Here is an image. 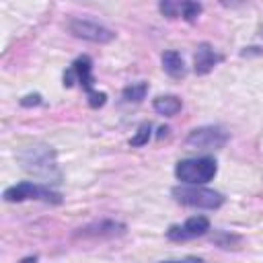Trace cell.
Segmentation results:
<instances>
[{
    "label": "cell",
    "mask_w": 263,
    "mask_h": 263,
    "mask_svg": "<svg viewBox=\"0 0 263 263\" xmlns=\"http://www.w3.org/2000/svg\"><path fill=\"white\" fill-rule=\"evenodd\" d=\"M68 31L74 37L90 41V43H111L115 39V33L109 27L99 25L95 21H86V18H72L68 23Z\"/></svg>",
    "instance_id": "6"
},
{
    "label": "cell",
    "mask_w": 263,
    "mask_h": 263,
    "mask_svg": "<svg viewBox=\"0 0 263 263\" xmlns=\"http://www.w3.org/2000/svg\"><path fill=\"white\" fill-rule=\"evenodd\" d=\"M2 197H4V201H10V203H18V201H27V199H39L45 203H62V193H58L45 185L33 183V181H21V183L4 189Z\"/></svg>",
    "instance_id": "4"
},
{
    "label": "cell",
    "mask_w": 263,
    "mask_h": 263,
    "mask_svg": "<svg viewBox=\"0 0 263 263\" xmlns=\"http://www.w3.org/2000/svg\"><path fill=\"white\" fill-rule=\"evenodd\" d=\"M160 263H205V261L199 259V257H187L183 261H160Z\"/></svg>",
    "instance_id": "20"
},
{
    "label": "cell",
    "mask_w": 263,
    "mask_h": 263,
    "mask_svg": "<svg viewBox=\"0 0 263 263\" xmlns=\"http://www.w3.org/2000/svg\"><path fill=\"white\" fill-rule=\"evenodd\" d=\"M158 132H160V134H158V138H162V136H166V132H168V127H160Z\"/></svg>",
    "instance_id": "22"
},
{
    "label": "cell",
    "mask_w": 263,
    "mask_h": 263,
    "mask_svg": "<svg viewBox=\"0 0 263 263\" xmlns=\"http://www.w3.org/2000/svg\"><path fill=\"white\" fill-rule=\"evenodd\" d=\"M148 92V82H132L121 90V99L125 103H140L146 99Z\"/></svg>",
    "instance_id": "13"
},
{
    "label": "cell",
    "mask_w": 263,
    "mask_h": 263,
    "mask_svg": "<svg viewBox=\"0 0 263 263\" xmlns=\"http://www.w3.org/2000/svg\"><path fill=\"white\" fill-rule=\"evenodd\" d=\"M183 107V101L177 97V95H160L152 101V109L158 113V115H164V117H173L181 111Z\"/></svg>",
    "instance_id": "12"
},
{
    "label": "cell",
    "mask_w": 263,
    "mask_h": 263,
    "mask_svg": "<svg viewBox=\"0 0 263 263\" xmlns=\"http://www.w3.org/2000/svg\"><path fill=\"white\" fill-rule=\"evenodd\" d=\"M171 195L177 203L189 205V208H201V210H218L224 203V195L201 187V185H187V187H173Z\"/></svg>",
    "instance_id": "3"
},
{
    "label": "cell",
    "mask_w": 263,
    "mask_h": 263,
    "mask_svg": "<svg viewBox=\"0 0 263 263\" xmlns=\"http://www.w3.org/2000/svg\"><path fill=\"white\" fill-rule=\"evenodd\" d=\"M218 173V162L212 156L183 158L175 164V177L185 185H205Z\"/></svg>",
    "instance_id": "2"
},
{
    "label": "cell",
    "mask_w": 263,
    "mask_h": 263,
    "mask_svg": "<svg viewBox=\"0 0 263 263\" xmlns=\"http://www.w3.org/2000/svg\"><path fill=\"white\" fill-rule=\"evenodd\" d=\"M18 162L25 171L43 177V179H55L60 181V168L55 160V150L47 144H33L18 152Z\"/></svg>",
    "instance_id": "1"
},
{
    "label": "cell",
    "mask_w": 263,
    "mask_h": 263,
    "mask_svg": "<svg viewBox=\"0 0 263 263\" xmlns=\"http://www.w3.org/2000/svg\"><path fill=\"white\" fill-rule=\"evenodd\" d=\"M228 132L220 125H201L189 132V136L185 138V144L189 148H203V150H216L222 148L228 142Z\"/></svg>",
    "instance_id": "5"
},
{
    "label": "cell",
    "mask_w": 263,
    "mask_h": 263,
    "mask_svg": "<svg viewBox=\"0 0 263 263\" xmlns=\"http://www.w3.org/2000/svg\"><path fill=\"white\" fill-rule=\"evenodd\" d=\"M212 242H216V245H220L224 249H230L232 242H240V236L238 234H228V232H216L212 236Z\"/></svg>",
    "instance_id": "17"
},
{
    "label": "cell",
    "mask_w": 263,
    "mask_h": 263,
    "mask_svg": "<svg viewBox=\"0 0 263 263\" xmlns=\"http://www.w3.org/2000/svg\"><path fill=\"white\" fill-rule=\"evenodd\" d=\"M201 14V4L199 2H181V18L187 23H193Z\"/></svg>",
    "instance_id": "15"
},
{
    "label": "cell",
    "mask_w": 263,
    "mask_h": 263,
    "mask_svg": "<svg viewBox=\"0 0 263 263\" xmlns=\"http://www.w3.org/2000/svg\"><path fill=\"white\" fill-rule=\"evenodd\" d=\"M158 10H160L164 16H168V18H177V16H181V2L164 0V2L158 4Z\"/></svg>",
    "instance_id": "16"
},
{
    "label": "cell",
    "mask_w": 263,
    "mask_h": 263,
    "mask_svg": "<svg viewBox=\"0 0 263 263\" xmlns=\"http://www.w3.org/2000/svg\"><path fill=\"white\" fill-rule=\"evenodd\" d=\"M125 232V224L123 222H115V220H97L86 224L84 228L78 230L80 236H90V238H111V236H119Z\"/></svg>",
    "instance_id": "9"
},
{
    "label": "cell",
    "mask_w": 263,
    "mask_h": 263,
    "mask_svg": "<svg viewBox=\"0 0 263 263\" xmlns=\"http://www.w3.org/2000/svg\"><path fill=\"white\" fill-rule=\"evenodd\" d=\"M224 60L222 53H218L210 43H199L195 53H193V70L197 76H205L210 74L220 62Z\"/></svg>",
    "instance_id": "8"
},
{
    "label": "cell",
    "mask_w": 263,
    "mask_h": 263,
    "mask_svg": "<svg viewBox=\"0 0 263 263\" xmlns=\"http://www.w3.org/2000/svg\"><path fill=\"white\" fill-rule=\"evenodd\" d=\"M21 263H37V257H25L21 259Z\"/></svg>",
    "instance_id": "21"
},
{
    "label": "cell",
    "mask_w": 263,
    "mask_h": 263,
    "mask_svg": "<svg viewBox=\"0 0 263 263\" xmlns=\"http://www.w3.org/2000/svg\"><path fill=\"white\" fill-rule=\"evenodd\" d=\"M88 97V105L92 107V109H99V107H103L105 103H107V92H90V95H86Z\"/></svg>",
    "instance_id": "18"
},
{
    "label": "cell",
    "mask_w": 263,
    "mask_h": 263,
    "mask_svg": "<svg viewBox=\"0 0 263 263\" xmlns=\"http://www.w3.org/2000/svg\"><path fill=\"white\" fill-rule=\"evenodd\" d=\"M160 62H162V70L171 76V78H185L187 74V68H185V62H183V55L175 49H166L162 51L160 55Z\"/></svg>",
    "instance_id": "11"
},
{
    "label": "cell",
    "mask_w": 263,
    "mask_h": 263,
    "mask_svg": "<svg viewBox=\"0 0 263 263\" xmlns=\"http://www.w3.org/2000/svg\"><path fill=\"white\" fill-rule=\"evenodd\" d=\"M21 105L23 107H31V105H41V95L39 92H33V95H27L21 99Z\"/></svg>",
    "instance_id": "19"
},
{
    "label": "cell",
    "mask_w": 263,
    "mask_h": 263,
    "mask_svg": "<svg viewBox=\"0 0 263 263\" xmlns=\"http://www.w3.org/2000/svg\"><path fill=\"white\" fill-rule=\"evenodd\" d=\"M76 74V82H80V86L86 90V95L95 92L92 86H95V78H92V60L88 55H80L72 62L70 66Z\"/></svg>",
    "instance_id": "10"
},
{
    "label": "cell",
    "mask_w": 263,
    "mask_h": 263,
    "mask_svg": "<svg viewBox=\"0 0 263 263\" xmlns=\"http://www.w3.org/2000/svg\"><path fill=\"white\" fill-rule=\"evenodd\" d=\"M208 230H210V220L205 216H191L183 224H173L166 230V238L183 242V240H189V238L203 236Z\"/></svg>",
    "instance_id": "7"
},
{
    "label": "cell",
    "mask_w": 263,
    "mask_h": 263,
    "mask_svg": "<svg viewBox=\"0 0 263 263\" xmlns=\"http://www.w3.org/2000/svg\"><path fill=\"white\" fill-rule=\"evenodd\" d=\"M150 136H152V125H150V123H142V125H138L136 134L129 138V146H132V148L146 146L148 140H150Z\"/></svg>",
    "instance_id": "14"
}]
</instances>
